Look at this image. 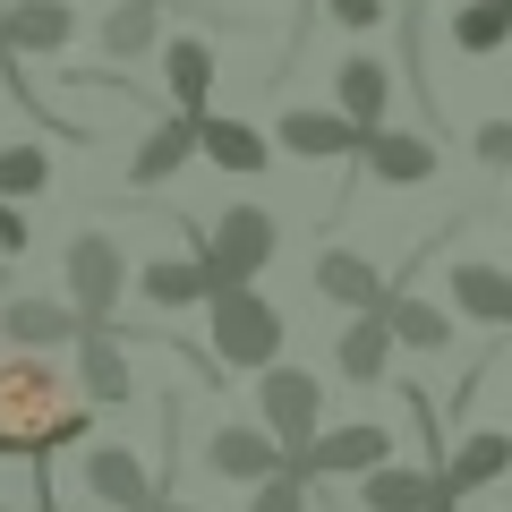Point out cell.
<instances>
[{
  "mask_svg": "<svg viewBox=\"0 0 512 512\" xmlns=\"http://www.w3.org/2000/svg\"><path fill=\"white\" fill-rule=\"evenodd\" d=\"M86 410L94 402H69V376L43 350L9 342V359H0V461H35V453H60V444H86Z\"/></svg>",
  "mask_w": 512,
  "mask_h": 512,
  "instance_id": "1",
  "label": "cell"
},
{
  "mask_svg": "<svg viewBox=\"0 0 512 512\" xmlns=\"http://www.w3.org/2000/svg\"><path fill=\"white\" fill-rule=\"evenodd\" d=\"M205 256V274H214V291H239V282H256L265 265H274L282 248V222L265 214V205H222V222H205V231H188Z\"/></svg>",
  "mask_w": 512,
  "mask_h": 512,
  "instance_id": "2",
  "label": "cell"
},
{
  "mask_svg": "<svg viewBox=\"0 0 512 512\" xmlns=\"http://www.w3.org/2000/svg\"><path fill=\"white\" fill-rule=\"evenodd\" d=\"M205 308H214V342H205V350H214L222 367H274L282 359V333H291V325H282V308L256 291V282L214 291Z\"/></svg>",
  "mask_w": 512,
  "mask_h": 512,
  "instance_id": "3",
  "label": "cell"
},
{
  "mask_svg": "<svg viewBox=\"0 0 512 512\" xmlns=\"http://www.w3.org/2000/svg\"><path fill=\"white\" fill-rule=\"evenodd\" d=\"M256 419L274 427L282 436V461H299L316 444V427H325V384L308 376V367H256ZM299 470H308V461H299Z\"/></svg>",
  "mask_w": 512,
  "mask_h": 512,
  "instance_id": "4",
  "label": "cell"
},
{
  "mask_svg": "<svg viewBox=\"0 0 512 512\" xmlns=\"http://www.w3.org/2000/svg\"><path fill=\"white\" fill-rule=\"evenodd\" d=\"M60 274H69V308L86 316V325H111V308H120L128 291V256L111 231H77L69 256H60Z\"/></svg>",
  "mask_w": 512,
  "mask_h": 512,
  "instance_id": "5",
  "label": "cell"
},
{
  "mask_svg": "<svg viewBox=\"0 0 512 512\" xmlns=\"http://www.w3.org/2000/svg\"><path fill=\"white\" fill-rule=\"evenodd\" d=\"M274 146L291 154V163H359V146H367V128L350 120V111H282L274 120Z\"/></svg>",
  "mask_w": 512,
  "mask_h": 512,
  "instance_id": "6",
  "label": "cell"
},
{
  "mask_svg": "<svg viewBox=\"0 0 512 512\" xmlns=\"http://www.w3.org/2000/svg\"><path fill=\"white\" fill-rule=\"evenodd\" d=\"M308 478H367L376 461H393V436H384L376 419H359V427H316V444L308 453Z\"/></svg>",
  "mask_w": 512,
  "mask_h": 512,
  "instance_id": "7",
  "label": "cell"
},
{
  "mask_svg": "<svg viewBox=\"0 0 512 512\" xmlns=\"http://www.w3.org/2000/svg\"><path fill=\"white\" fill-rule=\"evenodd\" d=\"M77 393H86L94 410H120L128 393H137V367H128V350H120V333H111V325L77 333Z\"/></svg>",
  "mask_w": 512,
  "mask_h": 512,
  "instance_id": "8",
  "label": "cell"
},
{
  "mask_svg": "<svg viewBox=\"0 0 512 512\" xmlns=\"http://www.w3.org/2000/svg\"><path fill=\"white\" fill-rule=\"evenodd\" d=\"M359 504H367V512H436V504H461V495L444 487V470H410V461H376V470L359 478Z\"/></svg>",
  "mask_w": 512,
  "mask_h": 512,
  "instance_id": "9",
  "label": "cell"
},
{
  "mask_svg": "<svg viewBox=\"0 0 512 512\" xmlns=\"http://www.w3.org/2000/svg\"><path fill=\"white\" fill-rule=\"evenodd\" d=\"M69 35H77V9H69V0H9V9H0V43H9L18 60L69 52Z\"/></svg>",
  "mask_w": 512,
  "mask_h": 512,
  "instance_id": "10",
  "label": "cell"
},
{
  "mask_svg": "<svg viewBox=\"0 0 512 512\" xmlns=\"http://www.w3.org/2000/svg\"><path fill=\"white\" fill-rule=\"evenodd\" d=\"M197 154L214 171H239V180H256V171L274 163V137H265V128H248V120H231V111H197Z\"/></svg>",
  "mask_w": 512,
  "mask_h": 512,
  "instance_id": "11",
  "label": "cell"
},
{
  "mask_svg": "<svg viewBox=\"0 0 512 512\" xmlns=\"http://www.w3.org/2000/svg\"><path fill=\"white\" fill-rule=\"evenodd\" d=\"M205 470L231 478V487H256V478L282 470V436L274 427H214L205 436Z\"/></svg>",
  "mask_w": 512,
  "mask_h": 512,
  "instance_id": "12",
  "label": "cell"
},
{
  "mask_svg": "<svg viewBox=\"0 0 512 512\" xmlns=\"http://www.w3.org/2000/svg\"><path fill=\"white\" fill-rule=\"evenodd\" d=\"M86 495L111 504V512H137V504L163 495V478H146V461L128 453V444H94V453H86Z\"/></svg>",
  "mask_w": 512,
  "mask_h": 512,
  "instance_id": "13",
  "label": "cell"
},
{
  "mask_svg": "<svg viewBox=\"0 0 512 512\" xmlns=\"http://www.w3.org/2000/svg\"><path fill=\"white\" fill-rule=\"evenodd\" d=\"M359 163L384 188H419V180H436V137H419V128H367Z\"/></svg>",
  "mask_w": 512,
  "mask_h": 512,
  "instance_id": "14",
  "label": "cell"
},
{
  "mask_svg": "<svg viewBox=\"0 0 512 512\" xmlns=\"http://www.w3.org/2000/svg\"><path fill=\"white\" fill-rule=\"evenodd\" d=\"M393 325H384V308H350V325H342V342H333V367H342L350 384H384L393 376Z\"/></svg>",
  "mask_w": 512,
  "mask_h": 512,
  "instance_id": "15",
  "label": "cell"
},
{
  "mask_svg": "<svg viewBox=\"0 0 512 512\" xmlns=\"http://www.w3.org/2000/svg\"><path fill=\"white\" fill-rule=\"evenodd\" d=\"M0 333L18 350H69L77 333H86V316H77L69 299H0Z\"/></svg>",
  "mask_w": 512,
  "mask_h": 512,
  "instance_id": "16",
  "label": "cell"
},
{
  "mask_svg": "<svg viewBox=\"0 0 512 512\" xmlns=\"http://www.w3.org/2000/svg\"><path fill=\"white\" fill-rule=\"evenodd\" d=\"M444 282H453V308H461V316H478L487 333H512V274H504V265H487V256H461Z\"/></svg>",
  "mask_w": 512,
  "mask_h": 512,
  "instance_id": "17",
  "label": "cell"
},
{
  "mask_svg": "<svg viewBox=\"0 0 512 512\" xmlns=\"http://www.w3.org/2000/svg\"><path fill=\"white\" fill-rule=\"evenodd\" d=\"M197 154V111H171V120H154L146 137H137V154H128V188H163L171 171Z\"/></svg>",
  "mask_w": 512,
  "mask_h": 512,
  "instance_id": "18",
  "label": "cell"
},
{
  "mask_svg": "<svg viewBox=\"0 0 512 512\" xmlns=\"http://www.w3.org/2000/svg\"><path fill=\"white\" fill-rule=\"evenodd\" d=\"M376 308H384V325H393V342H402V350H427V359H444V350L461 342V325L436 308V299H419V291H384Z\"/></svg>",
  "mask_w": 512,
  "mask_h": 512,
  "instance_id": "19",
  "label": "cell"
},
{
  "mask_svg": "<svg viewBox=\"0 0 512 512\" xmlns=\"http://www.w3.org/2000/svg\"><path fill=\"white\" fill-rule=\"evenodd\" d=\"M333 111H350L359 128H384V111H393V69H384L376 52H350L342 69H333Z\"/></svg>",
  "mask_w": 512,
  "mask_h": 512,
  "instance_id": "20",
  "label": "cell"
},
{
  "mask_svg": "<svg viewBox=\"0 0 512 512\" xmlns=\"http://www.w3.org/2000/svg\"><path fill=\"white\" fill-rule=\"evenodd\" d=\"M214 43L205 35H163V86H171V111H205L214 103Z\"/></svg>",
  "mask_w": 512,
  "mask_h": 512,
  "instance_id": "21",
  "label": "cell"
},
{
  "mask_svg": "<svg viewBox=\"0 0 512 512\" xmlns=\"http://www.w3.org/2000/svg\"><path fill=\"white\" fill-rule=\"evenodd\" d=\"M504 470H512V436H504V427H478V436L453 444V461H444V487H453V495H478V487H495Z\"/></svg>",
  "mask_w": 512,
  "mask_h": 512,
  "instance_id": "22",
  "label": "cell"
},
{
  "mask_svg": "<svg viewBox=\"0 0 512 512\" xmlns=\"http://www.w3.org/2000/svg\"><path fill=\"white\" fill-rule=\"evenodd\" d=\"M137 291H146V308H197V299H214V274H205V256H154L146 274H137Z\"/></svg>",
  "mask_w": 512,
  "mask_h": 512,
  "instance_id": "23",
  "label": "cell"
},
{
  "mask_svg": "<svg viewBox=\"0 0 512 512\" xmlns=\"http://www.w3.org/2000/svg\"><path fill=\"white\" fill-rule=\"evenodd\" d=\"M316 291H325L333 308H376V299L393 291V282H384L359 248H325V256H316Z\"/></svg>",
  "mask_w": 512,
  "mask_h": 512,
  "instance_id": "24",
  "label": "cell"
},
{
  "mask_svg": "<svg viewBox=\"0 0 512 512\" xmlns=\"http://www.w3.org/2000/svg\"><path fill=\"white\" fill-rule=\"evenodd\" d=\"M163 43V0H120L103 18V60H146Z\"/></svg>",
  "mask_w": 512,
  "mask_h": 512,
  "instance_id": "25",
  "label": "cell"
},
{
  "mask_svg": "<svg viewBox=\"0 0 512 512\" xmlns=\"http://www.w3.org/2000/svg\"><path fill=\"white\" fill-rule=\"evenodd\" d=\"M504 43H512V0H461L453 9V52L495 60Z\"/></svg>",
  "mask_w": 512,
  "mask_h": 512,
  "instance_id": "26",
  "label": "cell"
},
{
  "mask_svg": "<svg viewBox=\"0 0 512 512\" xmlns=\"http://www.w3.org/2000/svg\"><path fill=\"white\" fill-rule=\"evenodd\" d=\"M43 188H52V154L43 146H0V197H43Z\"/></svg>",
  "mask_w": 512,
  "mask_h": 512,
  "instance_id": "27",
  "label": "cell"
},
{
  "mask_svg": "<svg viewBox=\"0 0 512 512\" xmlns=\"http://www.w3.org/2000/svg\"><path fill=\"white\" fill-rule=\"evenodd\" d=\"M308 487H316V478L299 470V461H282L274 478H256V495H248V512H308Z\"/></svg>",
  "mask_w": 512,
  "mask_h": 512,
  "instance_id": "28",
  "label": "cell"
},
{
  "mask_svg": "<svg viewBox=\"0 0 512 512\" xmlns=\"http://www.w3.org/2000/svg\"><path fill=\"white\" fill-rule=\"evenodd\" d=\"M470 154H478L487 171H512V120H478V128H470Z\"/></svg>",
  "mask_w": 512,
  "mask_h": 512,
  "instance_id": "29",
  "label": "cell"
},
{
  "mask_svg": "<svg viewBox=\"0 0 512 512\" xmlns=\"http://www.w3.org/2000/svg\"><path fill=\"white\" fill-rule=\"evenodd\" d=\"M316 9H325L333 26H350V35H367V26H384V9H393V0H316Z\"/></svg>",
  "mask_w": 512,
  "mask_h": 512,
  "instance_id": "30",
  "label": "cell"
},
{
  "mask_svg": "<svg viewBox=\"0 0 512 512\" xmlns=\"http://www.w3.org/2000/svg\"><path fill=\"white\" fill-rule=\"evenodd\" d=\"M26 239H35V222L18 214V197H0V256H26Z\"/></svg>",
  "mask_w": 512,
  "mask_h": 512,
  "instance_id": "31",
  "label": "cell"
},
{
  "mask_svg": "<svg viewBox=\"0 0 512 512\" xmlns=\"http://www.w3.org/2000/svg\"><path fill=\"white\" fill-rule=\"evenodd\" d=\"M154 512H197V504H180V495H154Z\"/></svg>",
  "mask_w": 512,
  "mask_h": 512,
  "instance_id": "32",
  "label": "cell"
},
{
  "mask_svg": "<svg viewBox=\"0 0 512 512\" xmlns=\"http://www.w3.org/2000/svg\"><path fill=\"white\" fill-rule=\"evenodd\" d=\"M9 60H18V52H9V43H0V86H9Z\"/></svg>",
  "mask_w": 512,
  "mask_h": 512,
  "instance_id": "33",
  "label": "cell"
},
{
  "mask_svg": "<svg viewBox=\"0 0 512 512\" xmlns=\"http://www.w3.org/2000/svg\"><path fill=\"white\" fill-rule=\"evenodd\" d=\"M0 291H9V265H0Z\"/></svg>",
  "mask_w": 512,
  "mask_h": 512,
  "instance_id": "34",
  "label": "cell"
},
{
  "mask_svg": "<svg viewBox=\"0 0 512 512\" xmlns=\"http://www.w3.org/2000/svg\"><path fill=\"white\" fill-rule=\"evenodd\" d=\"M436 512H461V504H436Z\"/></svg>",
  "mask_w": 512,
  "mask_h": 512,
  "instance_id": "35",
  "label": "cell"
},
{
  "mask_svg": "<svg viewBox=\"0 0 512 512\" xmlns=\"http://www.w3.org/2000/svg\"><path fill=\"white\" fill-rule=\"evenodd\" d=\"M137 512H154V504H137Z\"/></svg>",
  "mask_w": 512,
  "mask_h": 512,
  "instance_id": "36",
  "label": "cell"
},
{
  "mask_svg": "<svg viewBox=\"0 0 512 512\" xmlns=\"http://www.w3.org/2000/svg\"><path fill=\"white\" fill-rule=\"evenodd\" d=\"M0 9H9V0H0Z\"/></svg>",
  "mask_w": 512,
  "mask_h": 512,
  "instance_id": "37",
  "label": "cell"
},
{
  "mask_svg": "<svg viewBox=\"0 0 512 512\" xmlns=\"http://www.w3.org/2000/svg\"><path fill=\"white\" fill-rule=\"evenodd\" d=\"M0 512H9V504H0Z\"/></svg>",
  "mask_w": 512,
  "mask_h": 512,
  "instance_id": "38",
  "label": "cell"
}]
</instances>
